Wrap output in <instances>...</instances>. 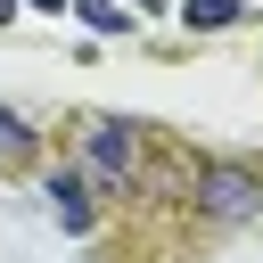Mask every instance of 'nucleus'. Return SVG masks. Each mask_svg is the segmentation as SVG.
<instances>
[{
    "label": "nucleus",
    "instance_id": "obj_1",
    "mask_svg": "<svg viewBox=\"0 0 263 263\" xmlns=\"http://www.w3.org/2000/svg\"><path fill=\"white\" fill-rule=\"evenodd\" d=\"M189 197H197V214H214V222H247V214H263V173H247V164H230V156H205V164L189 173Z\"/></svg>",
    "mask_w": 263,
    "mask_h": 263
},
{
    "label": "nucleus",
    "instance_id": "obj_2",
    "mask_svg": "<svg viewBox=\"0 0 263 263\" xmlns=\"http://www.w3.org/2000/svg\"><path fill=\"white\" fill-rule=\"evenodd\" d=\"M132 156H140V140H132V123H123V115L82 123V173H90L99 189H123V181H132Z\"/></svg>",
    "mask_w": 263,
    "mask_h": 263
},
{
    "label": "nucleus",
    "instance_id": "obj_3",
    "mask_svg": "<svg viewBox=\"0 0 263 263\" xmlns=\"http://www.w3.org/2000/svg\"><path fill=\"white\" fill-rule=\"evenodd\" d=\"M41 197H49V214H58V230H90V181H82L74 164H58V173L41 181Z\"/></svg>",
    "mask_w": 263,
    "mask_h": 263
},
{
    "label": "nucleus",
    "instance_id": "obj_4",
    "mask_svg": "<svg viewBox=\"0 0 263 263\" xmlns=\"http://www.w3.org/2000/svg\"><path fill=\"white\" fill-rule=\"evenodd\" d=\"M247 16V0H181V25L189 33H222V25H238Z\"/></svg>",
    "mask_w": 263,
    "mask_h": 263
},
{
    "label": "nucleus",
    "instance_id": "obj_5",
    "mask_svg": "<svg viewBox=\"0 0 263 263\" xmlns=\"http://www.w3.org/2000/svg\"><path fill=\"white\" fill-rule=\"evenodd\" d=\"M25 156H33V123L16 107H0V164H25Z\"/></svg>",
    "mask_w": 263,
    "mask_h": 263
},
{
    "label": "nucleus",
    "instance_id": "obj_6",
    "mask_svg": "<svg viewBox=\"0 0 263 263\" xmlns=\"http://www.w3.org/2000/svg\"><path fill=\"white\" fill-rule=\"evenodd\" d=\"M74 8H82L90 33H132V8H123V0H74Z\"/></svg>",
    "mask_w": 263,
    "mask_h": 263
},
{
    "label": "nucleus",
    "instance_id": "obj_7",
    "mask_svg": "<svg viewBox=\"0 0 263 263\" xmlns=\"http://www.w3.org/2000/svg\"><path fill=\"white\" fill-rule=\"evenodd\" d=\"M33 8H41V16H66V8H74V0H33Z\"/></svg>",
    "mask_w": 263,
    "mask_h": 263
},
{
    "label": "nucleus",
    "instance_id": "obj_8",
    "mask_svg": "<svg viewBox=\"0 0 263 263\" xmlns=\"http://www.w3.org/2000/svg\"><path fill=\"white\" fill-rule=\"evenodd\" d=\"M8 8H16V0H0V25H8Z\"/></svg>",
    "mask_w": 263,
    "mask_h": 263
}]
</instances>
